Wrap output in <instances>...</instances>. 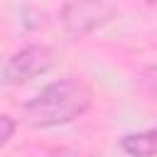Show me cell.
I'll return each instance as SVG.
<instances>
[{
	"mask_svg": "<svg viewBox=\"0 0 157 157\" xmlns=\"http://www.w3.org/2000/svg\"><path fill=\"white\" fill-rule=\"evenodd\" d=\"M93 88L81 76H61L42 86L29 101L22 103V120L29 128L49 130L83 118L93 108Z\"/></svg>",
	"mask_w": 157,
	"mask_h": 157,
	"instance_id": "6da1fadb",
	"label": "cell"
},
{
	"mask_svg": "<svg viewBox=\"0 0 157 157\" xmlns=\"http://www.w3.org/2000/svg\"><path fill=\"white\" fill-rule=\"evenodd\" d=\"M115 7L105 0H66L59 7V25L69 39H83L105 27Z\"/></svg>",
	"mask_w": 157,
	"mask_h": 157,
	"instance_id": "7a4b0ae2",
	"label": "cell"
},
{
	"mask_svg": "<svg viewBox=\"0 0 157 157\" xmlns=\"http://www.w3.org/2000/svg\"><path fill=\"white\" fill-rule=\"evenodd\" d=\"M54 66V52L47 44H27L10 54L2 64V83L5 86H22L32 78L44 76Z\"/></svg>",
	"mask_w": 157,
	"mask_h": 157,
	"instance_id": "3957f363",
	"label": "cell"
},
{
	"mask_svg": "<svg viewBox=\"0 0 157 157\" xmlns=\"http://www.w3.org/2000/svg\"><path fill=\"white\" fill-rule=\"evenodd\" d=\"M120 150L128 157H157V128L125 132L120 137Z\"/></svg>",
	"mask_w": 157,
	"mask_h": 157,
	"instance_id": "277c9868",
	"label": "cell"
},
{
	"mask_svg": "<svg viewBox=\"0 0 157 157\" xmlns=\"http://www.w3.org/2000/svg\"><path fill=\"white\" fill-rule=\"evenodd\" d=\"M17 125H20V123H17L12 115H7V113L0 115V147H7V145H10V140L15 137Z\"/></svg>",
	"mask_w": 157,
	"mask_h": 157,
	"instance_id": "5b68a950",
	"label": "cell"
},
{
	"mask_svg": "<svg viewBox=\"0 0 157 157\" xmlns=\"http://www.w3.org/2000/svg\"><path fill=\"white\" fill-rule=\"evenodd\" d=\"M140 83H142V88H145L150 96L157 98V64H150V66L140 74Z\"/></svg>",
	"mask_w": 157,
	"mask_h": 157,
	"instance_id": "8992f818",
	"label": "cell"
},
{
	"mask_svg": "<svg viewBox=\"0 0 157 157\" xmlns=\"http://www.w3.org/2000/svg\"><path fill=\"white\" fill-rule=\"evenodd\" d=\"M42 157H78V152L71 150V147H54V150L44 152Z\"/></svg>",
	"mask_w": 157,
	"mask_h": 157,
	"instance_id": "52a82bcc",
	"label": "cell"
},
{
	"mask_svg": "<svg viewBox=\"0 0 157 157\" xmlns=\"http://www.w3.org/2000/svg\"><path fill=\"white\" fill-rule=\"evenodd\" d=\"M147 2H150V5H157V0H147Z\"/></svg>",
	"mask_w": 157,
	"mask_h": 157,
	"instance_id": "ba28073f",
	"label": "cell"
}]
</instances>
